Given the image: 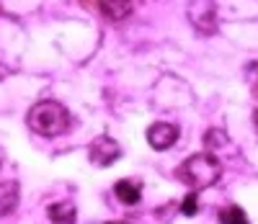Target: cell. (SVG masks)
Returning <instances> with one entry per match:
<instances>
[{
	"label": "cell",
	"instance_id": "3957f363",
	"mask_svg": "<svg viewBox=\"0 0 258 224\" xmlns=\"http://www.w3.org/2000/svg\"><path fill=\"white\" fill-rule=\"evenodd\" d=\"M186 13H188L191 26L199 34L212 36L217 31V6H214V0H191Z\"/></svg>",
	"mask_w": 258,
	"mask_h": 224
},
{
	"label": "cell",
	"instance_id": "7a4b0ae2",
	"mask_svg": "<svg viewBox=\"0 0 258 224\" xmlns=\"http://www.w3.org/2000/svg\"><path fill=\"white\" fill-rule=\"evenodd\" d=\"M176 175L183 183H188L191 188H209L220 181L222 175V165L214 155H191V158L176 170Z\"/></svg>",
	"mask_w": 258,
	"mask_h": 224
},
{
	"label": "cell",
	"instance_id": "30bf717a",
	"mask_svg": "<svg viewBox=\"0 0 258 224\" xmlns=\"http://www.w3.org/2000/svg\"><path fill=\"white\" fill-rule=\"evenodd\" d=\"M220 224H250L240 206H227L220 211Z\"/></svg>",
	"mask_w": 258,
	"mask_h": 224
},
{
	"label": "cell",
	"instance_id": "ba28073f",
	"mask_svg": "<svg viewBox=\"0 0 258 224\" xmlns=\"http://www.w3.org/2000/svg\"><path fill=\"white\" fill-rule=\"evenodd\" d=\"M47 216L54 221V224H75V216H78V209L73 201H57L47 209Z\"/></svg>",
	"mask_w": 258,
	"mask_h": 224
},
{
	"label": "cell",
	"instance_id": "8992f818",
	"mask_svg": "<svg viewBox=\"0 0 258 224\" xmlns=\"http://www.w3.org/2000/svg\"><path fill=\"white\" fill-rule=\"evenodd\" d=\"M98 11L109 21H124L132 13V0H98Z\"/></svg>",
	"mask_w": 258,
	"mask_h": 224
},
{
	"label": "cell",
	"instance_id": "4fadbf2b",
	"mask_svg": "<svg viewBox=\"0 0 258 224\" xmlns=\"http://www.w3.org/2000/svg\"><path fill=\"white\" fill-rule=\"evenodd\" d=\"M6 75H8V67H6V64H3V62H0V80H3V78H6Z\"/></svg>",
	"mask_w": 258,
	"mask_h": 224
},
{
	"label": "cell",
	"instance_id": "9c48e42d",
	"mask_svg": "<svg viewBox=\"0 0 258 224\" xmlns=\"http://www.w3.org/2000/svg\"><path fill=\"white\" fill-rule=\"evenodd\" d=\"M114 193H116V198L121 201V204H126V206L140 204V198H142V188L135 181H119L114 186Z\"/></svg>",
	"mask_w": 258,
	"mask_h": 224
},
{
	"label": "cell",
	"instance_id": "5bb4252c",
	"mask_svg": "<svg viewBox=\"0 0 258 224\" xmlns=\"http://www.w3.org/2000/svg\"><path fill=\"white\" fill-rule=\"evenodd\" d=\"M106 224H126V221H106Z\"/></svg>",
	"mask_w": 258,
	"mask_h": 224
},
{
	"label": "cell",
	"instance_id": "7c38bea8",
	"mask_svg": "<svg viewBox=\"0 0 258 224\" xmlns=\"http://www.w3.org/2000/svg\"><path fill=\"white\" fill-rule=\"evenodd\" d=\"M204 142H207V147H222V144L227 142V134H225V131H217V129H212L207 137H204Z\"/></svg>",
	"mask_w": 258,
	"mask_h": 224
},
{
	"label": "cell",
	"instance_id": "52a82bcc",
	"mask_svg": "<svg viewBox=\"0 0 258 224\" xmlns=\"http://www.w3.org/2000/svg\"><path fill=\"white\" fill-rule=\"evenodd\" d=\"M18 196H21V188H18L16 181L0 183V216H8L18 206Z\"/></svg>",
	"mask_w": 258,
	"mask_h": 224
},
{
	"label": "cell",
	"instance_id": "5b68a950",
	"mask_svg": "<svg viewBox=\"0 0 258 224\" xmlns=\"http://www.w3.org/2000/svg\"><path fill=\"white\" fill-rule=\"evenodd\" d=\"M178 126L176 124H168V121H158L147 129V142L153 150L163 152V150H170L176 142H178Z\"/></svg>",
	"mask_w": 258,
	"mask_h": 224
},
{
	"label": "cell",
	"instance_id": "6da1fadb",
	"mask_svg": "<svg viewBox=\"0 0 258 224\" xmlns=\"http://www.w3.org/2000/svg\"><path fill=\"white\" fill-rule=\"evenodd\" d=\"M31 131H36L39 137H59L70 129V114L68 108L57 101H39L29 108L26 116Z\"/></svg>",
	"mask_w": 258,
	"mask_h": 224
},
{
	"label": "cell",
	"instance_id": "277c9868",
	"mask_svg": "<svg viewBox=\"0 0 258 224\" xmlns=\"http://www.w3.org/2000/svg\"><path fill=\"white\" fill-rule=\"evenodd\" d=\"M119 155H121V147L116 144V139L106 137V134H103V137H98V139H93V144H91V150H88L91 163L98 165V168L114 165V163L119 160Z\"/></svg>",
	"mask_w": 258,
	"mask_h": 224
},
{
	"label": "cell",
	"instance_id": "8fae6325",
	"mask_svg": "<svg viewBox=\"0 0 258 224\" xmlns=\"http://www.w3.org/2000/svg\"><path fill=\"white\" fill-rule=\"evenodd\" d=\"M197 211H199V196H197V193H188V196L183 198V204H181V214L194 216Z\"/></svg>",
	"mask_w": 258,
	"mask_h": 224
}]
</instances>
